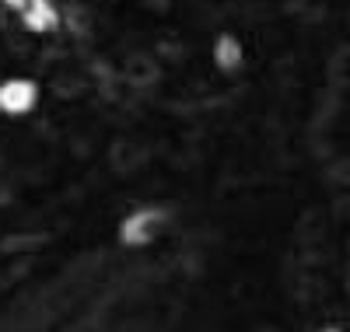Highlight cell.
<instances>
[{
  "label": "cell",
  "mask_w": 350,
  "mask_h": 332,
  "mask_svg": "<svg viewBox=\"0 0 350 332\" xmlns=\"http://www.w3.org/2000/svg\"><path fill=\"white\" fill-rule=\"evenodd\" d=\"M32 98H36V87L25 84V81H11V84L0 87V105H4L8 112L28 109V105H32Z\"/></svg>",
  "instance_id": "obj_1"
},
{
  "label": "cell",
  "mask_w": 350,
  "mask_h": 332,
  "mask_svg": "<svg viewBox=\"0 0 350 332\" xmlns=\"http://www.w3.org/2000/svg\"><path fill=\"white\" fill-rule=\"evenodd\" d=\"M235 56H239L235 53V42H224V39L217 42V59H221V64H224V59H235Z\"/></svg>",
  "instance_id": "obj_2"
}]
</instances>
